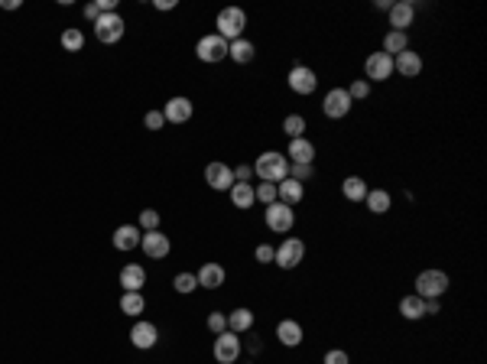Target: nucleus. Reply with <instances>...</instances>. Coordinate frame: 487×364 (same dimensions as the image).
Returning a JSON list of instances; mask_svg holds the SVG:
<instances>
[{
  "label": "nucleus",
  "instance_id": "f03ea898",
  "mask_svg": "<svg viewBox=\"0 0 487 364\" xmlns=\"http://www.w3.org/2000/svg\"><path fill=\"white\" fill-rule=\"evenodd\" d=\"M214 26H218V36L221 39L234 43V39H241L244 30H247V13H244L241 7H224L218 13V20H214Z\"/></svg>",
  "mask_w": 487,
  "mask_h": 364
},
{
  "label": "nucleus",
  "instance_id": "c85d7f7f",
  "mask_svg": "<svg viewBox=\"0 0 487 364\" xmlns=\"http://www.w3.org/2000/svg\"><path fill=\"white\" fill-rule=\"evenodd\" d=\"M228 329H231L234 335L251 332V329H253V312H251V309H244V306H241V309H234V312L228 316Z\"/></svg>",
  "mask_w": 487,
  "mask_h": 364
},
{
  "label": "nucleus",
  "instance_id": "4c0bfd02",
  "mask_svg": "<svg viewBox=\"0 0 487 364\" xmlns=\"http://www.w3.org/2000/svg\"><path fill=\"white\" fill-rule=\"evenodd\" d=\"M348 94H351V101H364L367 94H371V82H367V78H358V82H351Z\"/></svg>",
  "mask_w": 487,
  "mask_h": 364
},
{
  "label": "nucleus",
  "instance_id": "ddd939ff",
  "mask_svg": "<svg viewBox=\"0 0 487 364\" xmlns=\"http://www.w3.org/2000/svg\"><path fill=\"white\" fill-rule=\"evenodd\" d=\"M412 23H416V4H410V0L390 4V26H393L396 33H406Z\"/></svg>",
  "mask_w": 487,
  "mask_h": 364
},
{
  "label": "nucleus",
  "instance_id": "aec40b11",
  "mask_svg": "<svg viewBox=\"0 0 487 364\" xmlns=\"http://www.w3.org/2000/svg\"><path fill=\"white\" fill-rule=\"evenodd\" d=\"M276 338L286 348H299L302 345V326H299L296 319H283L280 326H276Z\"/></svg>",
  "mask_w": 487,
  "mask_h": 364
},
{
  "label": "nucleus",
  "instance_id": "f3484780",
  "mask_svg": "<svg viewBox=\"0 0 487 364\" xmlns=\"http://www.w3.org/2000/svg\"><path fill=\"white\" fill-rule=\"evenodd\" d=\"M192 101L189 98H169L166 101V108H163V117H166L169 124H185L192 117Z\"/></svg>",
  "mask_w": 487,
  "mask_h": 364
},
{
  "label": "nucleus",
  "instance_id": "0eeeda50",
  "mask_svg": "<svg viewBox=\"0 0 487 364\" xmlns=\"http://www.w3.org/2000/svg\"><path fill=\"white\" fill-rule=\"evenodd\" d=\"M267 228L273 234H290L292 225H296V211L290 209V205H283V202H273V205H267Z\"/></svg>",
  "mask_w": 487,
  "mask_h": 364
},
{
  "label": "nucleus",
  "instance_id": "6ab92c4d",
  "mask_svg": "<svg viewBox=\"0 0 487 364\" xmlns=\"http://www.w3.org/2000/svg\"><path fill=\"white\" fill-rule=\"evenodd\" d=\"M286 160L290 163H312L315 160V143L305 137H296L290 140V147H286Z\"/></svg>",
  "mask_w": 487,
  "mask_h": 364
},
{
  "label": "nucleus",
  "instance_id": "7ed1b4c3",
  "mask_svg": "<svg viewBox=\"0 0 487 364\" xmlns=\"http://www.w3.org/2000/svg\"><path fill=\"white\" fill-rule=\"evenodd\" d=\"M449 293V273L445 270H422L416 277V296L422 299H442Z\"/></svg>",
  "mask_w": 487,
  "mask_h": 364
},
{
  "label": "nucleus",
  "instance_id": "a211bd4d",
  "mask_svg": "<svg viewBox=\"0 0 487 364\" xmlns=\"http://www.w3.org/2000/svg\"><path fill=\"white\" fill-rule=\"evenodd\" d=\"M302 199H305V186H302V182H296V179L286 176L280 186H276V202L290 205V209H292V205H299Z\"/></svg>",
  "mask_w": 487,
  "mask_h": 364
},
{
  "label": "nucleus",
  "instance_id": "b1692460",
  "mask_svg": "<svg viewBox=\"0 0 487 364\" xmlns=\"http://www.w3.org/2000/svg\"><path fill=\"white\" fill-rule=\"evenodd\" d=\"M253 55H257V46H253L251 39H234L228 46V59H234L237 65H247V62H253Z\"/></svg>",
  "mask_w": 487,
  "mask_h": 364
},
{
  "label": "nucleus",
  "instance_id": "f257e3e1",
  "mask_svg": "<svg viewBox=\"0 0 487 364\" xmlns=\"http://www.w3.org/2000/svg\"><path fill=\"white\" fill-rule=\"evenodd\" d=\"M253 172L260 176V182H273V186H280L283 179L290 176V160H286V153H280V150H267V153L257 156Z\"/></svg>",
  "mask_w": 487,
  "mask_h": 364
},
{
  "label": "nucleus",
  "instance_id": "c9c22d12",
  "mask_svg": "<svg viewBox=\"0 0 487 364\" xmlns=\"http://www.w3.org/2000/svg\"><path fill=\"white\" fill-rule=\"evenodd\" d=\"M140 231H160V211L156 209L140 211Z\"/></svg>",
  "mask_w": 487,
  "mask_h": 364
},
{
  "label": "nucleus",
  "instance_id": "c756f323",
  "mask_svg": "<svg viewBox=\"0 0 487 364\" xmlns=\"http://www.w3.org/2000/svg\"><path fill=\"white\" fill-rule=\"evenodd\" d=\"M406 49H410V36H406V33L390 30L387 36H383V49H381V53H387V55H400V53H406Z\"/></svg>",
  "mask_w": 487,
  "mask_h": 364
},
{
  "label": "nucleus",
  "instance_id": "f704fd0d",
  "mask_svg": "<svg viewBox=\"0 0 487 364\" xmlns=\"http://www.w3.org/2000/svg\"><path fill=\"white\" fill-rule=\"evenodd\" d=\"M315 176V166L312 163H290V179H296V182H309V179Z\"/></svg>",
  "mask_w": 487,
  "mask_h": 364
},
{
  "label": "nucleus",
  "instance_id": "a878e982",
  "mask_svg": "<svg viewBox=\"0 0 487 364\" xmlns=\"http://www.w3.org/2000/svg\"><path fill=\"white\" fill-rule=\"evenodd\" d=\"M228 195H231V205L234 209H253V186L251 182H234V186L228 189Z\"/></svg>",
  "mask_w": 487,
  "mask_h": 364
},
{
  "label": "nucleus",
  "instance_id": "72a5a7b5",
  "mask_svg": "<svg viewBox=\"0 0 487 364\" xmlns=\"http://www.w3.org/2000/svg\"><path fill=\"white\" fill-rule=\"evenodd\" d=\"M173 287H175V293L189 296V293H195L198 289V280H195V273H179V277L173 280Z\"/></svg>",
  "mask_w": 487,
  "mask_h": 364
},
{
  "label": "nucleus",
  "instance_id": "cd10ccee",
  "mask_svg": "<svg viewBox=\"0 0 487 364\" xmlns=\"http://www.w3.org/2000/svg\"><path fill=\"white\" fill-rule=\"evenodd\" d=\"M367 192H371V186H367V182H364L361 176H348V179L341 182V195H344L348 202H364Z\"/></svg>",
  "mask_w": 487,
  "mask_h": 364
},
{
  "label": "nucleus",
  "instance_id": "412c9836",
  "mask_svg": "<svg viewBox=\"0 0 487 364\" xmlns=\"http://www.w3.org/2000/svg\"><path fill=\"white\" fill-rule=\"evenodd\" d=\"M195 280H198V287H205V289H218V287H224V267L214 264V260H208V264L195 273Z\"/></svg>",
  "mask_w": 487,
  "mask_h": 364
},
{
  "label": "nucleus",
  "instance_id": "f8f14e48",
  "mask_svg": "<svg viewBox=\"0 0 487 364\" xmlns=\"http://www.w3.org/2000/svg\"><path fill=\"white\" fill-rule=\"evenodd\" d=\"M140 248H143V254L150 257V260H163V257L173 250V241H169V234H163V231H143Z\"/></svg>",
  "mask_w": 487,
  "mask_h": 364
},
{
  "label": "nucleus",
  "instance_id": "79ce46f5",
  "mask_svg": "<svg viewBox=\"0 0 487 364\" xmlns=\"http://www.w3.org/2000/svg\"><path fill=\"white\" fill-rule=\"evenodd\" d=\"M253 257H257L260 264H273L276 248H270V244H257V250H253Z\"/></svg>",
  "mask_w": 487,
  "mask_h": 364
},
{
  "label": "nucleus",
  "instance_id": "393cba45",
  "mask_svg": "<svg viewBox=\"0 0 487 364\" xmlns=\"http://www.w3.org/2000/svg\"><path fill=\"white\" fill-rule=\"evenodd\" d=\"M400 316L410 319V322L422 319V316H426V299H422V296H416V293L403 296V299H400Z\"/></svg>",
  "mask_w": 487,
  "mask_h": 364
},
{
  "label": "nucleus",
  "instance_id": "a19ab883",
  "mask_svg": "<svg viewBox=\"0 0 487 364\" xmlns=\"http://www.w3.org/2000/svg\"><path fill=\"white\" fill-rule=\"evenodd\" d=\"M146 131H163V124H166V117H163V111H150V114L143 117Z\"/></svg>",
  "mask_w": 487,
  "mask_h": 364
},
{
  "label": "nucleus",
  "instance_id": "9d476101",
  "mask_svg": "<svg viewBox=\"0 0 487 364\" xmlns=\"http://www.w3.org/2000/svg\"><path fill=\"white\" fill-rule=\"evenodd\" d=\"M286 85L296 94H312L315 88H319V75H315L309 65H292L290 75H286Z\"/></svg>",
  "mask_w": 487,
  "mask_h": 364
},
{
  "label": "nucleus",
  "instance_id": "dca6fc26",
  "mask_svg": "<svg viewBox=\"0 0 487 364\" xmlns=\"http://www.w3.org/2000/svg\"><path fill=\"white\" fill-rule=\"evenodd\" d=\"M393 72H400L403 78H416L419 72H422V55L412 53V49H406V53L393 55Z\"/></svg>",
  "mask_w": 487,
  "mask_h": 364
},
{
  "label": "nucleus",
  "instance_id": "7c9ffc66",
  "mask_svg": "<svg viewBox=\"0 0 487 364\" xmlns=\"http://www.w3.org/2000/svg\"><path fill=\"white\" fill-rule=\"evenodd\" d=\"M143 309H146L143 293H124L121 296V312L124 316H140Z\"/></svg>",
  "mask_w": 487,
  "mask_h": 364
},
{
  "label": "nucleus",
  "instance_id": "bb28decb",
  "mask_svg": "<svg viewBox=\"0 0 487 364\" xmlns=\"http://www.w3.org/2000/svg\"><path fill=\"white\" fill-rule=\"evenodd\" d=\"M364 205L373 211V215H387V211L393 209V199H390L387 189H371L367 199H364Z\"/></svg>",
  "mask_w": 487,
  "mask_h": 364
},
{
  "label": "nucleus",
  "instance_id": "de8ad7c7",
  "mask_svg": "<svg viewBox=\"0 0 487 364\" xmlns=\"http://www.w3.org/2000/svg\"><path fill=\"white\" fill-rule=\"evenodd\" d=\"M0 7H4V10H16V7H20V0H0Z\"/></svg>",
  "mask_w": 487,
  "mask_h": 364
},
{
  "label": "nucleus",
  "instance_id": "ea45409f",
  "mask_svg": "<svg viewBox=\"0 0 487 364\" xmlns=\"http://www.w3.org/2000/svg\"><path fill=\"white\" fill-rule=\"evenodd\" d=\"M322 364H351V358H348V351H341V348H332V351H325V358H322Z\"/></svg>",
  "mask_w": 487,
  "mask_h": 364
},
{
  "label": "nucleus",
  "instance_id": "473e14b6",
  "mask_svg": "<svg viewBox=\"0 0 487 364\" xmlns=\"http://www.w3.org/2000/svg\"><path fill=\"white\" fill-rule=\"evenodd\" d=\"M283 133H286L290 140L302 137V133H305V117L302 114H286V117H283Z\"/></svg>",
  "mask_w": 487,
  "mask_h": 364
},
{
  "label": "nucleus",
  "instance_id": "20e7f679",
  "mask_svg": "<svg viewBox=\"0 0 487 364\" xmlns=\"http://www.w3.org/2000/svg\"><path fill=\"white\" fill-rule=\"evenodd\" d=\"M351 108H354V101H351L348 88H332V92H325V98H322V111H325L328 121H341V117H348Z\"/></svg>",
  "mask_w": 487,
  "mask_h": 364
},
{
  "label": "nucleus",
  "instance_id": "e433bc0d",
  "mask_svg": "<svg viewBox=\"0 0 487 364\" xmlns=\"http://www.w3.org/2000/svg\"><path fill=\"white\" fill-rule=\"evenodd\" d=\"M253 199L263 202V205H273L276 202V186L273 182H260V186H253Z\"/></svg>",
  "mask_w": 487,
  "mask_h": 364
},
{
  "label": "nucleus",
  "instance_id": "9b49d317",
  "mask_svg": "<svg viewBox=\"0 0 487 364\" xmlns=\"http://www.w3.org/2000/svg\"><path fill=\"white\" fill-rule=\"evenodd\" d=\"M364 72H367V82H390V75H393V55L371 53L364 59Z\"/></svg>",
  "mask_w": 487,
  "mask_h": 364
},
{
  "label": "nucleus",
  "instance_id": "5701e85b",
  "mask_svg": "<svg viewBox=\"0 0 487 364\" xmlns=\"http://www.w3.org/2000/svg\"><path fill=\"white\" fill-rule=\"evenodd\" d=\"M140 238H143V231H140L137 225H121L114 231V248L117 250H133V248H140Z\"/></svg>",
  "mask_w": 487,
  "mask_h": 364
},
{
  "label": "nucleus",
  "instance_id": "58836bf2",
  "mask_svg": "<svg viewBox=\"0 0 487 364\" xmlns=\"http://www.w3.org/2000/svg\"><path fill=\"white\" fill-rule=\"evenodd\" d=\"M208 332H214V335L228 332V316H224V312H208Z\"/></svg>",
  "mask_w": 487,
  "mask_h": 364
},
{
  "label": "nucleus",
  "instance_id": "2eb2a0df",
  "mask_svg": "<svg viewBox=\"0 0 487 364\" xmlns=\"http://www.w3.org/2000/svg\"><path fill=\"white\" fill-rule=\"evenodd\" d=\"M130 341H133V348L146 351V348H153V345L160 341V329L153 326V322H146V319H140L137 326L130 329Z\"/></svg>",
  "mask_w": 487,
  "mask_h": 364
},
{
  "label": "nucleus",
  "instance_id": "c03bdc74",
  "mask_svg": "<svg viewBox=\"0 0 487 364\" xmlns=\"http://www.w3.org/2000/svg\"><path fill=\"white\" fill-rule=\"evenodd\" d=\"M84 16H88V20H92V23H94V20H98V16H101L98 4H88V7H84Z\"/></svg>",
  "mask_w": 487,
  "mask_h": 364
},
{
  "label": "nucleus",
  "instance_id": "39448f33",
  "mask_svg": "<svg viewBox=\"0 0 487 364\" xmlns=\"http://www.w3.org/2000/svg\"><path fill=\"white\" fill-rule=\"evenodd\" d=\"M124 16L121 13H101L98 20H94V39L98 43H104V46H111V43H117V39H124Z\"/></svg>",
  "mask_w": 487,
  "mask_h": 364
},
{
  "label": "nucleus",
  "instance_id": "2f4dec72",
  "mask_svg": "<svg viewBox=\"0 0 487 364\" xmlns=\"http://www.w3.org/2000/svg\"><path fill=\"white\" fill-rule=\"evenodd\" d=\"M82 46H84V33L78 26H69V30L62 33V49L65 53H82Z\"/></svg>",
  "mask_w": 487,
  "mask_h": 364
},
{
  "label": "nucleus",
  "instance_id": "423d86ee",
  "mask_svg": "<svg viewBox=\"0 0 487 364\" xmlns=\"http://www.w3.org/2000/svg\"><path fill=\"white\" fill-rule=\"evenodd\" d=\"M302 257H305V241L302 238H286L280 248H276L273 264L283 267V270H296V267L302 264Z\"/></svg>",
  "mask_w": 487,
  "mask_h": 364
},
{
  "label": "nucleus",
  "instance_id": "1a4fd4ad",
  "mask_svg": "<svg viewBox=\"0 0 487 364\" xmlns=\"http://www.w3.org/2000/svg\"><path fill=\"white\" fill-rule=\"evenodd\" d=\"M214 361L218 364H237V358H241V338H237L234 332H221L214 335V348H212Z\"/></svg>",
  "mask_w": 487,
  "mask_h": 364
},
{
  "label": "nucleus",
  "instance_id": "37998d69",
  "mask_svg": "<svg viewBox=\"0 0 487 364\" xmlns=\"http://www.w3.org/2000/svg\"><path fill=\"white\" fill-rule=\"evenodd\" d=\"M253 176V166H237L234 170V182H251Z\"/></svg>",
  "mask_w": 487,
  "mask_h": 364
},
{
  "label": "nucleus",
  "instance_id": "4be33fe9",
  "mask_svg": "<svg viewBox=\"0 0 487 364\" xmlns=\"http://www.w3.org/2000/svg\"><path fill=\"white\" fill-rule=\"evenodd\" d=\"M143 283H146V270L140 264H127L121 270V287H124V293H140V289H143Z\"/></svg>",
  "mask_w": 487,
  "mask_h": 364
},
{
  "label": "nucleus",
  "instance_id": "4468645a",
  "mask_svg": "<svg viewBox=\"0 0 487 364\" xmlns=\"http://www.w3.org/2000/svg\"><path fill=\"white\" fill-rule=\"evenodd\" d=\"M205 182L214 189V192H228L234 186V170L228 163H208L205 166Z\"/></svg>",
  "mask_w": 487,
  "mask_h": 364
},
{
  "label": "nucleus",
  "instance_id": "49530a36",
  "mask_svg": "<svg viewBox=\"0 0 487 364\" xmlns=\"http://www.w3.org/2000/svg\"><path fill=\"white\" fill-rule=\"evenodd\" d=\"M153 7H156V10H173L175 0H153Z\"/></svg>",
  "mask_w": 487,
  "mask_h": 364
},
{
  "label": "nucleus",
  "instance_id": "6e6552de",
  "mask_svg": "<svg viewBox=\"0 0 487 364\" xmlns=\"http://www.w3.org/2000/svg\"><path fill=\"white\" fill-rule=\"evenodd\" d=\"M228 39H221L218 33H208V36L198 39L195 46V55L202 59V62H221V59H228Z\"/></svg>",
  "mask_w": 487,
  "mask_h": 364
},
{
  "label": "nucleus",
  "instance_id": "a18cd8bd",
  "mask_svg": "<svg viewBox=\"0 0 487 364\" xmlns=\"http://www.w3.org/2000/svg\"><path fill=\"white\" fill-rule=\"evenodd\" d=\"M439 299H426V316H439Z\"/></svg>",
  "mask_w": 487,
  "mask_h": 364
}]
</instances>
